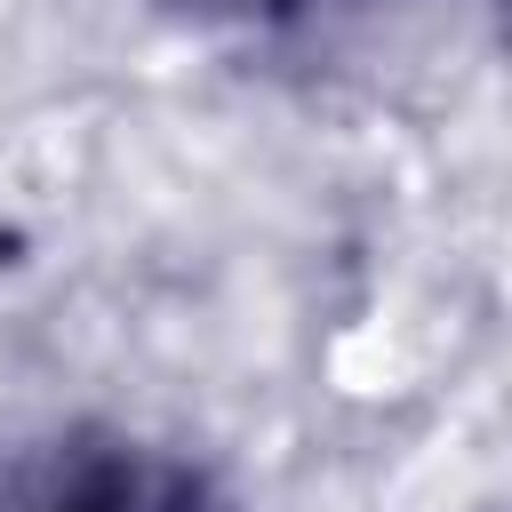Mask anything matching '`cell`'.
<instances>
[{
    "instance_id": "cell-1",
    "label": "cell",
    "mask_w": 512,
    "mask_h": 512,
    "mask_svg": "<svg viewBox=\"0 0 512 512\" xmlns=\"http://www.w3.org/2000/svg\"><path fill=\"white\" fill-rule=\"evenodd\" d=\"M0 512H240V496L192 448L80 424L16 464Z\"/></svg>"
},
{
    "instance_id": "cell-2",
    "label": "cell",
    "mask_w": 512,
    "mask_h": 512,
    "mask_svg": "<svg viewBox=\"0 0 512 512\" xmlns=\"http://www.w3.org/2000/svg\"><path fill=\"white\" fill-rule=\"evenodd\" d=\"M152 8H168L184 24H216V32H312L368 0H152Z\"/></svg>"
}]
</instances>
